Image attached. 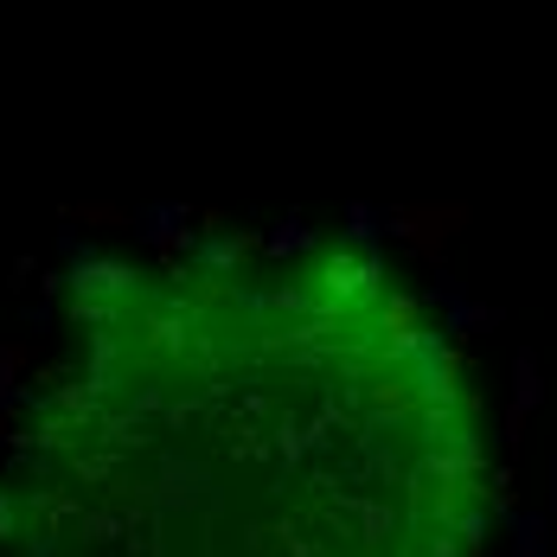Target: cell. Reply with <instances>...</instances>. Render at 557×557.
<instances>
[{"instance_id": "1", "label": "cell", "mask_w": 557, "mask_h": 557, "mask_svg": "<svg viewBox=\"0 0 557 557\" xmlns=\"http://www.w3.org/2000/svg\"><path fill=\"white\" fill-rule=\"evenodd\" d=\"M148 494H154V512H180V506H219V487H212L206 461H193V455H180V448H161Z\"/></svg>"}, {"instance_id": "2", "label": "cell", "mask_w": 557, "mask_h": 557, "mask_svg": "<svg viewBox=\"0 0 557 557\" xmlns=\"http://www.w3.org/2000/svg\"><path fill=\"white\" fill-rule=\"evenodd\" d=\"M199 206H186V199H154V206H141L128 231L141 237V244H154L161 257H186L193 263V250H199Z\"/></svg>"}, {"instance_id": "3", "label": "cell", "mask_w": 557, "mask_h": 557, "mask_svg": "<svg viewBox=\"0 0 557 557\" xmlns=\"http://www.w3.org/2000/svg\"><path fill=\"white\" fill-rule=\"evenodd\" d=\"M468 224V206H385V231L404 237L417 257H443V244Z\"/></svg>"}, {"instance_id": "4", "label": "cell", "mask_w": 557, "mask_h": 557, "mask_svg": "<svg viewBox=\"0 0 557 557\" xmlns=\"http://www.w3.org/2000/svg\"><path fill=\"white\" fill-rule=\"evenodd\" d=\"M379 282H385V257H379V250H366V257L334 250V257L321 263V295H327V308H339V314L359 308V301H372Z\"/></svg>"}, {"instance_id": "5", "label": "cell", "mask_w": 557, "mask_h": 557, "mask_svg": "<svg viewBox=\"0 0 557 557\" xmlns=\"http://www.w3.org/2000/svg\"><path fill=\"white\" fill-rule=\"evenodd\" d=\"M135 282H141V270H135V263H122V257H90V263L64 270L71 301H122Z\"/></svg>"}, {"instance_id": "6", "label": "cell", "mask_w": 557, "mask_h": 557, "mask_svg": "<svg viewBox=\"0 0 557 557\" xmlns=\"http://www.w3.org/2000/svg\"><path fill=\"white\" fill-rule=\"evenodd\" d=\"M257 250H263V231H206L199 250H193V270L224 282L231 270H244V257H257Z\"/></svg>"}, {"instance_id": "7", "label": "cell", "mask_w": 557, "mask_h": 557, "mask_svg": "<svg viewBox=\"0 0 557 557\" xmlns=\"http://www.w3.org/2000/svg\"><path fill=\"white\" fill-rule=\"evenodd\" d=\"M334 506L359 519V545H391V532H397V506L391 500H379V494H334Z\"/></svg>"}, {"instance_id": "8", "label": "cell", "mask_w": 557, "mask_h": 557, "mask_svg": "<svg viewBox=\"0 0 557 557\" xmlns=\"http://www.w3.org/2000/svg\"><path fill=\"white\" fill-rule=\"evenodd\" d=\"M455 372H461V352H448V359H436V366H417L410 372V397L423 404V410H455Z\"/></svg>"}, {"instance_id": "9", "label": "cell", "mask_w": 557, "mask_h": 557, "mask_svg": "<svg viewBox=\"0 0 557 557\" xmlns=\"http://www.w3.org/2000/svg\"><path fill=\"white\" fill-rule=\"evenodd\" d=\"M270 448H276V461H282V494H288V481H295V474H301V468H308V455H314V448H308V423H295V417H282L276 430H270Z\"/></svg>"}, {"instance_id": "10", "label": "cell", "mask_w": 557, "mask_h": 557, "mask_svg": "<svg viewBox=\"0 0 557 557\" xmlns=\"http://www.w3.org/2000/svg\"><path fill=\"white\" fill-rule=\"evenodd\" d=\"M314 244H321V231L301 219V212H288V219H276L263 231V257H308Z\"/></svg>"}, {"instance_id": "11", "label": "cell", "mask_w": 557, "mask_h": 557, "mask_svg": "<svg viewBox=\"0 0 557 557\" xmlns=\"http://www.w3.org/2000/svg\"><path fill=\"white\" fill-rule=\"evenodd\" d=\"M26 366H33V346H26V339H0V423L20 410V385H26L20 372H26Z\"/></svg>"}, {"instance_id": "12", "label": "cell", "mask_w": 557, "mask_h": 557, "mask_svg": "<svg viewBox=\"0 0 557 557\" xmlns=\"http://www.w3.org/2000/svg\"><path fill=\"white\" fill-rule=\"evenodd\" d=\"M339 224H346L339 237H346V244H359V257H366V250H379V237H385V206H366V199H352Z\"/></svg>"}, {"instance_id": "13", "label": "cell", "mask_w": 557, "mask_h": 557, "mask_svg": "<svg viewBox=\"0 0 557 557\" xmlns=\"http://www.w3.org/2000/svg\"><path fill=\"white\" fill-rule=\"evenodd\" d=\"M135 212H122L110 199H84V206H64V224H97V231H110V224H128Z\"/></svg>"}, {"instance_id": "14", "label": "cell", "mask_w": 557, "mask_h": 557, "mask_svg": "<svg viewBox=\"0 0 557 557\" xmlns=\"http://www.w3.org/2000/svg\"><path fill=\"white\" fill-rule=\"evenodd\" d=\"M64 314H71L77 327H90V334H115V327H122V314H115V301H71Z\"/></svg>"}, {"instance_id": "15", "label": "cell", "mask_w": 557, "mask_h": 557, "mask_svg": "<svg viewBox=\"0 0 557 557\" xmlns=\"http://www.w3.org/2000/svg\"><path fill=\"white\" fill-rule=\"evenodd\" d=\"M71 474H77L84 487H97V481L110 487V481H122V455H77V461H71Z\"/></svg>"}, {"instance_id": "16", "label": "cell", "mask_w": 557, "mask_h": 557, "mask_svg": "<svg viewBox=\"0 0 557 557\" xmlns=\"http://www.w3.org/2000/svg\"><path fill=\"white\" fill-rule=\"evenodd\" d=\"M506 525H512V539H519V557H545V519H539V512H512Z\"/></svg>"}, {"instance_id": "17", "label": "cell", "mask_w": 557, "mask_h": 557, "mask_svg": "<svg viewBox=\"0 0 557 557\" xmlns=\"http://www.w3.org/2000/svg\"><path fill=\"white\" fill-rule=\"evenodd\" d=\"M417 334V295H391L385 301V339Z\"/></svg>"}, {"instance_id": "18", "label": "cell", "mask_w": 557, "mask_h": 557, "mask_svg": "<svg viewBox=\"0 0 557 557\" xmlns=\"http://www.w3.org/2000/svg\"><path fill=\"white\" fill-rule=\"evenodd\" d=\"M58 257H64V263L77 270V263H90V257H103V250H97V244H90V237H84L77 224H64V231H58Z\"/></svg>"}, {"instance_id": "19", "label": "cell", "mask_w": 557, "mask_h": 557, "mask_svg": "<svg viewBox=\"0 0 557 557\" xmlns=\"http://www.w3.org/2000/svg\"><path fill=\"white\" fill-rule=\"evenodd\" d=\"M231 301H237L244 314H257V321L276 314V288H244V282H231Z\"/></svg>"}, {"instance_id": "20", "label": "cell", "mask_w": 557, "mask_h": 557, "mask_svg": "<svg viewBox=\"0 0 557 557\" xmlns=\"http://www.w3.org/2000/svg\"><path fill=\"white\" fill-rule=\"evenodd\" d=\"M334 443H339V430L321 417V410H314V417H308V448H314V455H327Z\"/></svg>"}, {"instance_id": "21", "label": "cell", "mask_w": 557, "mask_h": 557, "mask_svg": "<svg viewBox=\"0 0 557 557\" xmlns=\"http://www.w3.org/2000/svg\"><path fill=\"white\" fill-rule=\"evenodd\" d=\"M276 314H301V321H314V301H308L301 288H276Z\"/></svg>"}, {"instance_id": "22", "label": "cell", "mask_w": 557, "mask_h": 557, "mask_svg": "<svg viewBox=\"0 0 557 557\" xmlns=\"http://www.w3.org/2000/svg\"><path fill=\"white\" fill-rule=\"evenodd\" d=\"M20 321H26V334H46L58 314H52V301H26V308H20Z\"/></svg>"}, {"instance_id": "23", "label": "cell", "mask_w": 557, "mask_h": 557, "mask_svg": "<svg viewBox=\"0 0 557 557\" xmlns=\"http://www.w3.org/2000/svg\"><path fill=\"white\" fill-rule=\"evenodd\" d=\"M0 539H20V506L7 494V481H0Z\"/></svg>"}, {"instance_id": "24", "label": "cell", "mask_w": 557, "mask_h": 557, "mask_svg": "<svg viewBox=\"0 0 557 557\" xmlns=\"http://www.w3.org/2000/svg\"><path fill=\"white\" fill-rule=\"evenodd\" d=\"M423 557H461V539H455V532H430Z\"/></svg>"}, {"instance_id": "25", "label": "cell", "mask_w": 557, "mask_h": 557, "mask_svg": "<svg viewBox=\"0 0 557 557\" xmlns=\"http://www.w3.org/2000/svg\"><path fill=\"white\" fill-rule=\"evenodd\" d=\"M20 557H58V532H46V525H39V532L26 539V552H20Z\"/></svg>"}, {"instance_id": "26", "label": "cell", "mask_w": 557, "mask_h": 557, "mask_svg": "<svg viewBox=\"0 0 557 557\" xmlns=\"http://www.w3.org/2000/svg\"><path fill=\"white\" fill-rule=\"evenodd\" d=\"M282 539H288V532H282ZM288 557H321V552H314L308 539H288Z\"/></svg>"}, {"instance_id": "27", "label": "cell", "mask_w": 557, "mask_h": 557, "mask_svg": "<svg viewBox=\"0 0 557 557\" xmlns=\"http://www.w3.org/2000/svg\"><path fill=\"white\" fill-rule=\"evenodd\" d=\"M7 436H13V430H7V423H0V455H7Z\"/></svg>"}]
</instances>
